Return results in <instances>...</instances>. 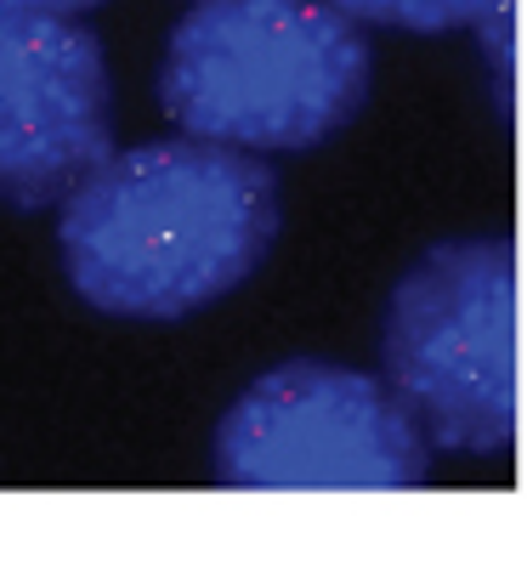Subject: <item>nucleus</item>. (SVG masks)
I'll list each match as a JSON object with an SVG mask.
<instances>
[{"label":"nucleus","instance_id":"obj_7","mask_svg":"<svg viewBox=\"0 0 527 561\" xmlns=\"http://www.w3.org/2000/svg\"><path fill=\"white\" fill-rule=\"evenodd\" d=\"M91 7H103V0H0V12H91Z\"/></svg>","mask_w":527,"mask_h":561},{"label":"nucleus","instance_id":"obj_2","mask_svg":"<svg viewBox=\"0 0 527 561\" xmlns=\"http://www.w3.org/2000/svg\"><path fill=\"white\" fill-rule=\"evenodd\" d=\"M364 23L329 0H199L164 41L159 108L182 137L307 153L369 108Z\"/></svg>","mask_w":527,"mask_h":561},{"label":"nucleus","instance_id":"obj_4","mask_svg":"<svg viewBox=\"0 0 527 561\" xmlns=\"http://www.w3.org/2000/svg\"><path fill=\"white\" fill-rule=\"evenodd\" d=\"M210 459L227 488L398 493L425 482L432 443L386 380L295 357L255 375L227 403Z\"/></svg>","mask_w":527,"mask_h":561},{"label":"nucleus","instance_id":"obj_6","mask_svg":"<svg viewBox=\"0 0 527 561\" xmlns=\"http://www.w3.org/2000/svg\"><path fill=\"white\" fill-rule=\"evenodd\" d=\"M352 23L364 28H403V35H454V28H477L488 12L511 7V0H329Z\"/></svg>","mask_w":527,"mask_h":561},{"label":"nucleus","instance_id":"obj_3","mask_svg":"<svg viewBox=\"0 0 527 561\" xmlns=\"http://www.w3.org/2000/svg\"><path fill=\"white\" fill-rule=\"evenodd\" d=\"M380 380L420 437L488 459L522 420V278L511 239H443L391 284L380 318Z\"/></svg>","mask_w":527,"mask_h":561},{"label":"nucleus","instance_id":"obj_1","mask_svg":"<svg viewBox=\"0 0 527 561\" xmlns=\"http://www.w3.org/2000/svg\"><path fill=\"white\" fill-rule=\"evenodd\" d=\"M284 187L267 159L199 137L114 148L57 199L62 278L85 307L182 323L244 289L273 255Z\"/></svg>","mask_w":527,"mask_h":561},{"label":"nucleus","instance_id":"obj_5","mask_svg":"<svg viewBox=\"0 0 527 561\" xmlns=\"http://www.w3.org/2000/svg\"><path fill=\"white\" fill-rule=\"evenodd\" d=\"M114 153V75L91 23L0 12V205L46 210Z\"/></svg>","mask_w":527,"mask_h":561}]
</instances>
